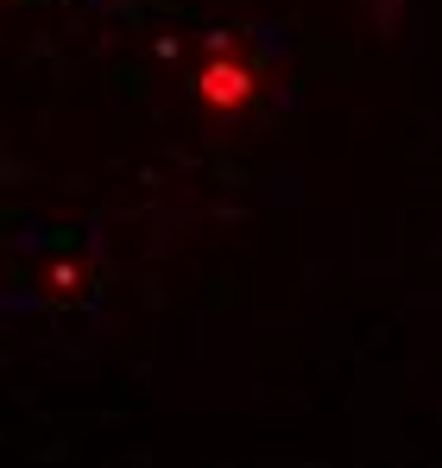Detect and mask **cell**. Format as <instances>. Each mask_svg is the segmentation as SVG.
Here are the masks:
<instances>
[{
	"label": "cell",
	"instance_id": "1",
	"mask_svg": "<svg viewBox=\"0 0 442 468\" xmlns=\"http://www.w3.org/2000/svg\"><path fill=\"white\" fill-rule=\"evenodd\" d=\"M259 82H266V70L253 64V58H240L234 45H216L209 58H203V70H196V101L203 108H216V114H240L253 95H259Z\"/></svg>",
	"mask_w": 442,
	"mask_h": 468
}]
</instances>
